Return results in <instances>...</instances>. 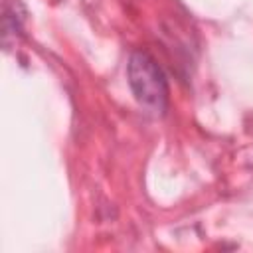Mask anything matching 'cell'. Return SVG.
Returning a JSON list of instances; mask_svg holds the SVG:
<instances>
[{"label": "cell", "mask_w": 253, "mask_h": 253, "mask_svg": "<svg viewBox=\"0 0 253 253\" xmlns=\"http://www.w3.org/2000/svg\"><path fill=\"white\" fill-rule=\"evenodd\" d=\"M126 77L136 103L146 113L162 117L168 109V81L156 59L146 51H132L126 63Z\"/></svg>", "instance_id": "1"}]
</instances>
